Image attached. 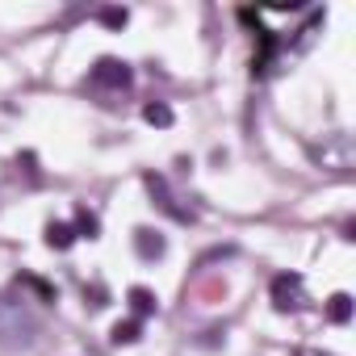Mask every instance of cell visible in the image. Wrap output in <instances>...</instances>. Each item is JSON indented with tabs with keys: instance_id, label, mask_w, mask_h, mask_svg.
<instances>
[{
	"instance_id": "cell-6",
	"label": "cell",
	"mask_w": 356,
	"mask_h": 356,
	"mask_svg": "<svg viewBox=\"0 0 356 356\" xmlns=\"http://www.w3.org/2000/svg\"><path fill=\"white\" fill-rule=\"evenodd\" d=\"M126 302H130V310H134V318H138V323H143L147 314H155V306H159V302H155V293H151L147 285H134V289L126 293Z\"/></svg>"
},
{
	"instance_id": "cell-4",
	"label": "cell",
	"mask_w": 356,
	"mask_h": 356,
	"mask_svg": "<svg viewBox=\"0 0 356 356\" xmlns=\"http://www.w3.org/2000/svg\"><path fill=\"white\" fill-rule=\"evenodd\" d=\"M130 80H134V76H130V67H126L122 59H109V55H105V59H97V67H92V84H97V88H130Z\"/></svg>"
},
{
	"instance_id": "cell-1",
	"label": "cell",
	"mask_w": 356,
	"mask_h": 356,
	"mask_svg": "<svg viewBox=\"0 0 356 356\" xmlns=\"http://www.w3.org/2000/svg\"><path fill=\"white\" fill-rule=\"evenodd\" d=\"M38 339V318L13 302V298H0V348H30Z\"/></svg>"
},
{
	"instance_id": "cell-8",
	"label": "cell",
	"mask_w": 356,
	"mask_h": 356,
	"mask_svg": "<svg viewBox=\"0 0 356 356\" xmlns=\"http://www.w3.org/2000/svg\"><path fill=\"white\" fill-rule=\"evenodd\" d=\"M76 243V231H72V222H47V248H55V252H67Z\"/></svg>"
},
{
	"instance_id": "cell-5",
	"label": "cell",
	"mask_w": 356,
	"mask_h": 356,
	"mask_svg": "<svg viewBox=\"0 0 356 356\" xmlns=\"http://www.w3.org/2000/svg\"><path fill=\"white\" fill-rule=\"evenodd\" d=\"M134 252H138L143 260H159V256L168 252V243H163V235H159V231L138 227V231H134Z\"/></svg>"
},
{
	"instance_id": "cell-10",
	"label": "cell",
	"mask_w": 356,
	"mask_h": 356,
	"mask_svg": "<svg viewBox=\"0 0 356 356\" xmlns=\"http://www.w3.org/2000/svg\"><path fill=\"white\" fill-rule=\"evenodd\" d=\"M327 318H331L335 327H343V323L352 318V298H348V293H331V302H327Z\"/></svg>"
},
{
	"instance_id": "cell-9",
	"label": "cell",
	"mask_w": 356,
	"mask_h": 356,
	"mask_svg": "<svg viewBox=\"0 0 356 356\" xmlns=\"http://www.w3.org/2000/svg\"><path fill=\"white\" fill-rule=\"evenodd\" d=\"M138 335H143V323L138 318H118L113 323V331H109V339L122 348V343H138Z\"/></svg>"
},
{
	"instance_id": "cell-12",
	"label": "cell",
	"mask_w": 356,
	"mask_h": 356,
	"mask_svg": "<svg viewBox=\"0 0 356 356\" xmlns=\"http://www.w3.org/2000/svg\"><path fill=\"white\" fill-rule=\"evenodd\" d=\"M101 22H105L109 30H122V26L130 22V13H126V9H101Z\"/></svg>"
},
{
	"instance_id": "cell-3",
	"label": "cell",
	"mask_w": 356,
	"mask_h": 356,
	"mask_svg": "<svg viewBox=\"0 0 356 356\" xmlns=\"http://www.w3.org/2000/svg\"><path fill=\"white\" fill-rule=\"evenodd\" d=\"M143 181H147V189H151V197H155V206H159L163 214H172L176 222H193V210H189V206H181V202L172 197V189H168V181H163V176L147 172Z\"/></svg>"
},
{
	"instance_id": "cell-11",
	"label": "cell",
	"mask_w": 356,
	"mask_h": 356,
	"mask_svg": "<svg viewBox=\"0 0 356 356\" xmlns=\"http://www.w3.org/2000/svg\"><path fill=\"white\" fill-rule=\"evenodd\" d=\"M143 122H147V126H172V109H168L163 101H147V105H143Z\"/></svg>"
},
{
	"instance_id": "cell-2",
	"label": "cell",
	"mask_w": 356,
	"mask_h": 356,
	"mask_svg": "<svg viewBox=\"0 0 356 356\" xmlns=\"http://www.w3.org/2000/svg\"><path fill=\"white\" fill-rule=\"evenodd\" d=\"M273 306H277L281 314H293V310L306 306V285H302L298 273H281V277H273Z\"/></svg>"
},
{
	"instance_id": "cell-7",
	"label": "cell",
	"mask_w": 356,
	"mask_h": 356,
	"mask_svg": "<svg viewBox=\"0 0 356 356\" xmlns=\"http://www.w3.org/2000/svg\"><path fill=\"white\" fill-rule=\"evenodd\" d=\"M72 231H76V239H101V218L92 214V210H76V222H72Z\"/></svg>"
}]
</instances>
